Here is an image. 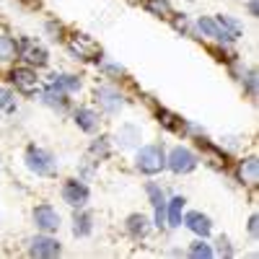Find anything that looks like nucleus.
<instances>
[{
	"label": "nucleus",
	"instance_id": "4468645a",
	"mask_svg": "<svg viewBox=\"0 0 259 259\" xmlns=\"http://www.w3.org/2000/svg\"><path fill=\"white\" fill-rule=\"evenodd\" d=\"M215 24H218V29H221V41H233V39L241 36V24L233 21L231 16H218Z\"/></svg>",
	"mask_w": 259,
	"mask_h": 259
},
{
	"label": "nucleus",
	"instance_id": "7ed1b4c3",
	"mask_svg": "<svg viewBox=\"0 0 259 259\" xmlns=\"http://www.w3.org/2000/svg\"><path fill=\"white\" fill-rule=\"evenodd\" d=\"M166 166H168L171 171H174V174H189V171H194V168H197V156H194L189 148H184V145H177V148L168 153V158H166Z\"/></svg>",
	"mask_w": 259,
	"mask_h": 259
},
{
	"label": "nucleus",
	"instance_id": "423d86ee",
	"mask_svg": "<svg viewBox=\"0 0 259 259\" xmlns=\"http://www.w3.org/2000/svg\"><path fill=\"white\" fill-rule=\"evenodd\" d=\"M34 226L41 233H55L62 226V218L52 205H39V207H34Z\"/></svg>",
	"mask_w": 259,
	"mask_h": 259
},
{
	"label": "nucleus",
	"instance_id": "5701e85b",
	"mask_svg": "<svg viewBox=\"0 0 259 259\" xmlns=\"http://www.w3.org/2000/svg\"><path fill=\"white\" fill-rule=\"evenodd\" d=\"M0 112H8V114L16 112V96L11 89H3V85H0Z\"/></svg>",
	"mask_w": 259,
	"mask_h": 259
},
{
	"label": "nucleus",
	"instance_id": "1a4fd4ad",
	"mask_svg": "<svg viewBox=\"0 0 259 259\" xmlns=\"http://www.w3.org/2000/svg\"><path fill=\"white\" fill-rule=\"evenodd\" d=\"M11 83L21 94H34L39 89V78L31 68H13L11 70Z\"/></svg>",
	"mask_w": 259,
	"mask_h": 259
},
{
	"label": "nucleus",
	"instance_id": "b1692460",
	"mask_svg": "<svg viewBox=\"0 0 259 259\" xmlns=\"http://www.w3.org/2000/svg\"><path fill=\"white\" fill-rule=\"evenodd\" d=\"M215 251L210 249V244H205V241H194V244H189V256H194V259H210Z\"/></svg>",
	"mask_w": 259,
	"mask_h": 259
},
{
	"label": "nucleus",
	"instance_id": "bb28decb",
	"mask_svg": "<svg viewBox=\"0 0 259 259\" xmlns=\"http://www.w3.org/2000/svg\"><path fill=\"white\" fill-rule=\"evenodd\" d=\"M246 85H249V94L256 96V73H254V70H249V75H246Z\"/></svg>",
	"mask_w": 259,
	"mask_h": 259
},
{
	"label": "nucleus",
	"instance_id": "2eb2a0df",
	"mask_svg": "<svg viewBox=\"0 0 259 259\" xmlns=\"http://www.w3.org/2000/svg\"><path fill=\"white\" fill-rule=\"evenodd\" d=\"M182 212H184V197H171L166 202V221L171 228L182 226Z\"/></svg>",
	"mask_w": 259,
	"mask_h": 259
},
{
	"label": "nucleus",
	"instance_id": "f03ea898",
	"mask_svg": "<svg viewBox=\"0 0 259 259\" xmlns=\"http://www.w3.org/2000/svg\"><path fill=\"white\" fill-rule=\"evenodd\" d=\"M24 161H26V168L31 171V174H36V177H50V174H55V156L50 153V150L39 148V145H29V148H26Z\"/></svg>",
	"mask_w": 259,
	"mask_h": 259
},
{
	"label": "nucleus",
	"instance_id": "c85d7f7f",
	"mask_svg": "<svg viewBox=\"0 0 259 259\" xmlns=\"http://www.w3.org/2000/svg\"><path fill=\"white\" fill-rule=\"evenodd\" d=\"M256 223H259V221H256V215H251V218H249V233L254 236V239H256Z\"/></svg>",
	"mask_w": 259,
	"mask_h": 259
},
{
	"label": "nucleus",
	"instance_id": "4be33fe9",
	"mask_svg": "<svg viewBox=\"0 0 259 259\" xmlns=\"http://www.w3.org/2000/svg\"><path fill=\"white\" fill-rule=\"evenodd\" d=\"M197 29H200V34L202 36H207V39H221V29H218V24H215V18H200L197 21Z\"/></svg>",
	"mask_w": 259,
	"mask_h": 259
},
{
	"label": "nucleus",
	"instance_id": "ddd939ff",
	"mask_svg": "<svg viewBox=\"0 0 259 259\" xmlns=\"http://www.w3.org/2000/svg\"><path fill=\"white\" fill-rule=\"evenodd\" d=\"M182 223H184L194 236H202V239H205V236H210V231H212L210 218H207V215H202V212H189Z\"/></svg>",
	"mask_w": 259,
	"mask_h": 259
},
{
	"label": "nucleus",
	"instance_id": "dca6fc26",
	"mask_svg": "<svg viewBox=\"0 0 259 259\" xmlns=\"http://www.w3.org/2000/svg\"><path fill=\"white\" fill-rule=\"evenodd\" d=\"M70 52L75 55V60L80 57V60H85L89 55H96V45L89 39V36H83V34H78L73 41H70Z\"/></svg>",
	"mask_w": 259,
	"mask_h": 259
},
{
	"label": "nucleus",
	"instance_id": "20e7f679",
	"mask_svg": "<svg viewBox=\"0 0 259 259\" xmlns=\"http://www.w3.org/2000/svg\"><path fill=\"white\" fill-rule=\"evenodd\" d=\"M62 202H68L70 207H85L89 205V197H91V192H89V187H85L80 179H68L62 184Z\"/></svg>",
	"mask_w": 259,
	"mask_h": 259
},
{
	"label": "nucleus",
	"instance_id": "c756f323",
	"mask_svg": "<svg viewBox=\"0 0 259 259\" xmlns=\"http://www.w3.org/2000/svg\"><path fill=\"white\" fill-rule=\"evenodd\" d=\"M249 11H251V16H256V0H251V3H249Z\"/></svg>",
	"mask_w": 259,
	"mask_h": 259
},
{
	"label": "nucleus",
	"instance_id": "6e6552de",
	"mask_svg": "<svg viewBox=\"0 0 259 259\" xmlns=\"http://www.w3.org/2000/svg\"><path fill=\"white\" fill-rule=\"evenodd\" d=\"M60 251H62L60 241L52 239L50 233L34 236V239H31V246H29V254H31V256H57Z\"/></svg>",
	"mask_w": 259,
	"mask_h": 259
},
{
	"label": "nucleus",
	"instance_id": "f257e3e1",
	"mask_svg": "<svg viewBox=\"0 0 259 259\" xmlns=\"http://www.w3.org/2000/svg\"><path fill=\"white\" fill-rule=\"evenodd\" d=\"M135 168L145 177H156L166 168V153L161 145H143L135 156Z\"/></svg>",
	"mask_w": 259,
	"mask_h": 259
},
{
	"label": "nucleus",
	"instance_id": "a878e982",
	"mask_svg": "<svg viewBox=\"0 0 259 259\" xmlns=\"http://www.w3.org/2000/svg\"><path fill=\"white\" fill-rule=\"evenodd\" d=\"M148 11H153L156 16H166L171 13V6H168V0H148Z\"/></svg>",
	"mask_w": 259,
	"mask_h": 259
},
{
	"label": "nucleus",
	"instance_id": "9b49d317",
	"mask_svg": "<svg viewBox=\"0 0 259 259\" xmlns=\"http://www.w3.org/2000/svg\"><path fill=\"white\" fill-rule=\"evenodd\" d=\"M140 138H143L140 127L133 124V122H127V124H122V127L117 130V143H119V148H140Z\"/></svg>",
	"mask_w": 259,
	"mask_h": 259
},
{
	"label": "nucleus",
	"instance_id": "6ab92c4d",
	"mask_svg": "<svg viewBox=\"0 0 259 259\" xmlns=\"http://www.w3.org/2000/svg\"><path fill=\"white\" fill-rule=\"evenodd\" d=\"M50 83H55L57 89H62L65 94H75L80 91V78L78 75H68V73H62V75H52Z\"/></svg>",
	"mask_w": 259,
	"mask_h": 259
},
{
	"label": "nucleus",
	"instance_id": "a211bd4d",
	"mask_svg": "<svg viewBox=\"0 0 259 259\" xmlns=\"http://www.w3.org/2000/svg\"><path fill=\"white\" fill-rule=\"evenodd\" d=\"M239 177H241L246 184H256V182H259V161H256L254 156H249V158L241 161V166H239Z\"/></svg>",
	"mask_w": 259,
	"mask_h": 259
},
{
	"label": "nucleus",
	"instance_id": "f8f14e48",
	"mask_svg": "<svg viewBox=\"0 0 259 259\" xmlns=\"http://www.w3.org/2000/svg\"><path fill=\"white\" fill-rule=\"evenodd\" d=\"M75 124L83 130V133H96V130H99V114L91 109V106H78V109H75Z\"/></svg>",
	"mask_w": 259,
	"mask_h": 259
},
{
	"label": "nucleus",
	"instance_id": "cd10ccee",
	"mask_svg": "<svg viewBox=\"0 0 259 259\" xmlns=\"http://www.w3.org/2000/svg\"><path fill=\"white\" fill-rule=\"evenodd\" d=\"M218 244H221V246H218V254H223V256H233V249L228 246V239H221Z\"/></svg>",
	"mask_w": 259,
	"mask_h": 259
},
{
	"label": "nucleus",
	"instance_id": "412c9836",
	"mask_svg": "<svg viewBox=\"0 0 259 259\" xmlns=\"http://www.w3.org/2000/svg\"><path fill=\"white\" fill-rule=\"evenodd\" d=\"M18 55V45L11 36H0V62H11Z\"/></svg>",
	"mask_w": 259,
	"mask_h": 259
},
{
	"label": "nucleus",
	"instance_id": "aec40b11",
	"mask_svg": "<svg viewBox=\"0 0 259 259\" xmlns=\"http://www.w3.org/2000/svg\"><path fill=\"white\" fill-rule=\"evenodd\" d=\"M94 231V218L89 212H75V218H73V233L80 236V239H85V236H91Z\"/></svg>",
	"mask_w": 259,
	"mask_h": 259
},
{
	"label": "nucleus",
	"instance_id": "39448f33",
	"mask_svg": "<svg viewBox=\"0 0 259 259\" xmlns=\"http://www.w3.org/2000/svg\"><path fill=\"white\" fill-rule=\"evenodd\" d=\"M18 55L24 57V62H29V65H36V68H45V65L50 62V55H47V50L41 47L36 39H29V36H24V39H21V45H18Z\"/></svg>",
	"mask_w": 259,
	"mask_h": 259
},
{
	"label": "nucleus",
	"instance_id": "f3484780",
	"mask_svg": "<svg viewBox=\"0 0 259 259\" xmlns=\"http://www.w3.org/2000/svg\"><path fill=\"white\" fill-rule=\"evenodd\" d=\"M148 231H150V226H148L145 215H130L127 218V233L133 236V239H145Z\"/></svg>",
	"mask_w": 259,
	"mask_h": 259
},
{
	"label": "nucleus",
	"instance_id": "9d476101",
	"mask_svg": "<svg viewBox=\"0 0 259 259\" xmlns=\"http://www.w3.org/2000/svg\"><path fill=\"white\" fill-rule=\"evenodd\" d=\"M39 101L47 104V106H52V109H57V112L68 109V94H65L62 89H57L55 83H47V89L39 94Z\"/></svg>",
	"mask_w": 259,
	"mask_h": 259
},
{
	"label": "nucleus",
	"instance_id": "393cba45",
	"mask_svg": "<svg viewBox=\"0 0 259 259\" xmlns=\"http://www.w3.org/2000/svg\"><path fill=\"white\" fill-rule=\"evenodd\" d=\"M91 153L99 156V158H106V156H109V138H99V140H94Z\"/></svg>",
	"mask_w": 259,
	"mask_h": 259
},
{
	"label": "nucleus",
	"instance_id": "0eeeda50",
	"mask_svg": "<svg viewBox=\"0 0 259 259\" xmlns=\"http://www.w3.org/2000/svg\"><path fill=\"white\" fill-rule=\"evenodd\" d=\"M96 101L106 114H119L124 106V99L114 85H101V89H96Z\"/></svg>",
	"mask_w": 259,
	"mask_h": 259
}]
</instances>
